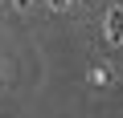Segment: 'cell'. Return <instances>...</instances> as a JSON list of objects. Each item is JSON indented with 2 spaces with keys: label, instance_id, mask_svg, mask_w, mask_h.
I'll use <instances>...</instances> for the list:
<instances>
[{
  "label": "cell",
  "instance_id": "1",
  "mask_svg": "<svg viewBox=\"0 0 123 118\" xmlns=\"http://www.w3.org/2000/svg\"><path fill=\"white\" fill-rule=\"evenodd\" d=\"M107 41H111V45L123 41V4H115V8L107 12Z\"/></svg>",
  "mask_w": 123,
  "mask_h": 118
},
{
  "label": "cell",
  "instance_id": "2",
  "mask_svg": "<svg viewBox=\"0 0 123 118\" xmlns=\"http://www.w3.org/2000/svg\"><path fill=\"white\" fill-rule=\"evenodd\" d=\"M49 4H53V8H70V0H49Z\"/></svg>",
  "mask_w": 123,
  "mask_h": 118
},
{
  "label": "cell",
  "instance_id": "3",
  "mask_svg": "<svg viewBox=\"0 0 123 118\" xmlns=\"http://www.w3.org/2000/svg\"><path fill=\"white\" fill-rule=\"evenodd\" d=\"M12 4H17V8H29V4H33V0H12Z\"/></svg>",
  "mask_w": 123,
  "mask_h": 118
}]
</instances>
